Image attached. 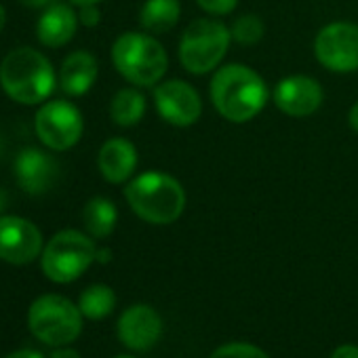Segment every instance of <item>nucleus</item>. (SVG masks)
Here are the masks:
<instances>
[{
	"label": "nucleus",
	"mask_w": 358,
	"mask_h": 358,
	"mask_svg": "<svg viewBox=\"0 0 358 358\" xmlns=\"http://www.w3.org/2000/svg\"><path fill=\"white\" fill-rule=\"evenodd\" d=\"M137 160H139L137 148L129 139L112 137L101 145L99 156H97V166L106 182L124 184L133 177L137 169Z\"/></svg>",
	"instance_id": "15"
},
{
	"label": "nucleus",
	"mask_w": 358,
	"mask_h": 358,
	"mask_svg": "<svg viewBox=\"0 0 358 358\" xmlns=\"http://www.w3.org/2000/svg\"><path fill=\"white\" fill-rule=\"evenodd\" d=\"M110 259H112V251H110V249H97L95 262H99V264H108Z\"/></svg>",
	"instance_id": "31"
},
{
	"label": "nucleus",
	"mask_w": 358,
	"mask_h": 358,
	"mask_svg": "<svg viewBox=\"0 0 358 358\" xmlns=\"http://www.w3.org/2000/svg\"><path fill=\"white\" fill-rule=\"evenodd\" d=\"M232 43V32L217 20H194L179 41V62L194 74L203 76L220 68Z\"/></svg>",
	"instance_id": "5"
},
{
	"label": "nucleus",
	"mask_w": 358,
	"mask_h": 358,
	"mask_svg": "<svg viewBox=\"0 0 358 358\" xmlns=\"http://www.w3.org/2000/svg\"><path fill=\"white\" fill-rule=\"evenodd\" d=\"M0 87L13 101L34 106L53 93L55 72L43 53L30 47H20L0 64Z\"/></svg>",
	"instance_id": "3"
},
{
	"label": "nucleus",
	"mask_w": 358,
	"mask_h": 358,
	"mask_svg": "<svg viewBox=\"0 0 358 358\" xmlns=\"http://www.w3.org/2000/svg\"><path fill=\"white\" fill-rule=\"evenodd\" d=\"M78 308L89 320H103L116 308V293L108 285H91L80 293Z\"/></svg>",
	"instance_id": "21"
},
{
	"label": "nucleus",
	"mask_w": 358,
	"mask_h": 358,
	"mask_svg": "<svg viewBox=\"0 0 358 358\" xmlns=\"http://www.w3.org/2000/svg\"><path fill=\"white\" fill-rule=\"evenodd\" d=\"M230 32H232V41H234V43L243 45V47H251V45H257V43L264 38L266 26H264L262 17L249 13V15H241V17L232 24Z\"/></svg>",
	"instance_id": "22"
},
{
	"label": "nucleus",
	"mask_w": 358,
	"mask_h": 358,
	"mask_svg": "<svg viewBox=\"0 0 358 358\" xmlns=\"http://www.w3.org/2000/svg\"><path fill=\"white\" fill-rule=\"evenodd\" d=\"M118 74L133 87H156L169 68L164 47L148 32H124L112 45Z\"/></svg>",
	"instance_id": "4"
},
{
	"label": "nucleus",
	"mask_w": 358,
	"mask_h": 358,
	"mask_svg": "<svg viewBox=\"0 0 358 358\" xmlns=\"http://www.w3.org/2000/svg\"><path fill=\"white\" fill-rule=\"evenodd\" d=\"M5 24H7V13H5L3 5H0V32L5 30Z\"/></svg>",
	"instance_id": "32"
},
{
	"label": "nucleus",
	"mask_w": 358,
	"mask_h": 358,
	"mask_svg": "<svg viewBox=\"0 0 358 358\" xmlns=\"http://www.w3.org/2000/svg\"><path fill=\"white\" fill-rule=\"evenodd\" d=\"M97 59L89 51H74L70 53L59 72V85L66 95L80 97L91 91V87L97 80Z\"/></svg>",
	"instance_id": "17"
},
{
	"label": "nucleus",
	"mask_w": 358,
	"mask_h": 358,
	"mask_svg": "<svg viewBox=\"0 0 358 358\" xmlns=\"http://www.w3.org/2000/svg\"><path fill=\"white\" fill-rule=\"evenodd\" d=\"M145 114V97L135 87L120 89L110 101V116L118 127H135Z\"/></svg>",
	"instance_id": "20"
},
{
	"label": "nucleus",
	"mask_w": 358,
	"mask_h": 358,
	"mask_svg": "<svg viewBox=\"0 0 358 358\" xmlns=\"http://www.w3.org/2000/svg\"><path fill=\"white\" fill-rule=\"evenodd\" d=\"M196 3H199V7H201L203 11H207L209 15L222 17V15H230V13L236 9L238 0H196Z\"/></svg>",
	"instance_id": "24"
},
{
	"label": "nucleus",
	"mask_w": 358,
	"mask_h": 358,
	"mask_svg": "<svg viewBox=\"0 0 358 358\" xmlns=\"http://www.w3.org/2000/svg\"><path fill=\"white\" fill-rule=\"evenodd\" d=\"M47 358H80V354H78L76 350H72V348H64V345H59V348H55Z\"/></svg>",
	"instance_id": "27"
},
{
	"label": "nucleus",
	"mask_w": 358,
	"mask_h": 358,
	"mask_svg": "<svg viewBox=\"0 0 358 358\" xmlns=\"http://www.w3.org/2000/svg\"><path fill=\"white\" fill-rule=\"evenodd\" d=\"M209 358H270L262 348L245 341H232L222 348H217Z\"/></svg>",
	"instance_id": "23"
},
{
	"label": "nucleus",
	"mask_w": 358,
	"mask_h": 358,
	"mask_svg": "<svg viewBox=\"0 0 358 358\" xmlns=\"http://www.w3.org/2000/svg\"><path fill=\"white\" fill-rule=\"evenodd\" d=\"M5 358H45L41 352H36V350H17V352H13V354H9V356H5Z\"/></svg>",
	"instance_id": "28"
},
{
	"label": "nucleus",
	"mask_w": 358,
	"mask_h": 358,
	"mask_svg": "<svg viewBox=\"0 0 358 358\" xmlns=\"http://www.w3.org/2000/svg\"><path fill=\"white\" fill-rule=\"evenodd\" d=\"M154 106L158 110V116L166 124L179 127V129L196 124L203 114L201 93L190 83L179 80V78L156 85Z\"/></svg>",
	"instance_id": "10"
},
{
	"label": "nucleus",
	"mask_w": 358,
	"mask_h": 358,
	"mask_svg": "<svg viewBox=\"0 0 358 358\" xmlns=\"http://www.w3.org/2000/svg\"><path fill=\"white\" fill-rule=\"evenodd\" d=\"M316 62L335 74L358 70V24L333 22L327 24L314 41Z\"/></svg>",
	"instance_id": "8"
},
{
	"label": "nucleus",
	"mask_w": 358,
	"mask_h": 358,
	"mask_svg": "<svg viewBox=\"0 0 358 358\" xmlns=\"http://www.w3.org/2000/svg\"><path fill=\"white\" fill-rule=\"evenodd\" d=\"M162 333V320L150 306H131L118 318V339L135 352L150 350Z\"/></svg>",
	"instance_id": "14"
},
{
	"label": "nucleus",
	"mask_w": 358,
	"mask_h": 358,
	"mask_svg": "<svg viewBox=\"0 0 358 358\" xmlns=\"http://www.w3.org/2000/svg\"><path fill=\"white\" fill-rule=\"evenodd\" d=\"M348 124H350V129L354 131V133H358V101L350 108V112H348Z\"/></svg>",
	"instance_id": "29"
},
{
	"label": "nucleus",
	"mask_w": 358,
	"mask_h": 358,
	"mask_svg": "<svg viewBox=\"0 0 358 358\" xmlns=\"http://www.w3.org/2000/svg\"><path fill=\"white\" fill-rule=\"evenodd\" d=\"M211 103L222 118L234 124L253 120L268 103L266 80L245 64H230L215 70L209 85Z\"/></svg>",
	"instance_id": "1"
},
{
	"label": "nucleus",
	"mask_w": 358,
	"mask_h": 358,
	"mask_svg": "<svg viewBox=\"0 0 358 358\" xmlns=\"http://www.w3.org/2000/svg\"><path fill=\"white\" fill-rule=\"evenodd\" d=\"M131 211L152 226H169L186 209V190L175 177L162 171H148L133 177L124 188Z\"/></svg>",
	"instance_id": "2"
},
{
	"label": "nucleus",
	"mask_w": 358,
	"mask_h": 358,
	"mask_svg": "<svg viewBox=\"0 0 358 358\" xmlns=\"http://www.w3.org/2000/svg\"><path fill=\"white\" fill-rule=\"evenodd\" d=\"M97 249L93 238L78 230L57 232L41 255V268L53 282L66 285L80 278L95 262Z\"/></svg>",
	"instance_id": "7"
},
{
	"label": "nucleus",
	"mask_w": 358,
	"mask_h": 358,
	"mask_svg": "<svg viewBox=\"0 0 358 358\" xmlns=\"http://www.w3.org/2000/svg\"><path fill=\"white\" fill-rule=\"evenodd\" d=\"M182 17L179 0H145L139 11V24L148 34H166Z\"/></svg>",
	"instance_id": "18"
},
{
	"label": "nucleus",
	"mask_w": 358,
	"mask_h": 358,
	"mask_svg": "<svg viewBox=\"0 0 358 358\" xmlns=\"http://www.w3.org/2000/svg\"><path fill=\"white\" fill-rule=\"evenodd\" d=\"M331 358H358V345L343 343V345L335 348V352L331 354Z\"/></svg>",
	"instance_id": "26"
},
{
	"label": "nucleus",
	"mask_w": 358,
	"mask_h": 358,
	"mask_svg": "<svg viewBox=\"0 0 358 358\" xmlns=\"http://www.w3.org/2000/svg\"><path fill=\"white\" fill-rule=\"evenodd\" d=\"M28 327L32 335L47 345H70L83 331V312L64 295H41L30 306Z\"/></svg>",
	"instance_id": "6"
},
{
	"label": "nucleus",
	"mask_w": 358,
	"mask_h": 358,
	"mask_svg": "<svg viewBox=\"0 0 358 358\" xmlns=\"http://www.w3.org/2000/svg\"><path fill=\"white\" fill-rule=\"evenodd\" d=\"M116 358H133V356H116Z\"/></svg>",
	"instance_id": "35"
},
{
	"label": "nucleus",
	"mask_w": 358,
	"mask_h": 358,
	"mask_svg": "<svg viewBox=\"0 0 358 358\" xmlns=\"http://www.w3.org/2000/svg\"><path fill=\"white\" fill-rule=\"evenodd\" d=\"M72 3L83 7V5H97V3H101V0H72Z\"/></svg>",
	"instance_id": "33"
},
{
	"label": "nucleus",
	"mask_w": 358,
	"mask_h": 358,
	"mask_svg": "<svg viewBox=\"0 0 358 358\" xmlns=\"http://www.w3.org/2000/svg\"><path fill=\"white\" fill-rule=\"evenodd\" d=\"M38 255H43V234L32 222L17 215L0 217V259L26 266Z\"/></svg>",
	"instance_id": "11"
},
{
	"label": "nucleus",
	"mask_w": 358,
	"mask_h": 358,
	"mask_svg": "<svg viewBox=\"0 0 358 358\" xmlns=\"http://www.w3.org/2000/svg\"><path fill=\"white\" fill-rule=\"evenodd\" d=\"M76 28H78V15L74 13V9L57 3V5H49L41 15L36 26V36L41 45L57 49L74 38Z\"/></svg>",
	"instance_id": "16"
},
{
	"label": "nucleus",
	"mask_w": 358,
	"mask_h": 358,
	"mask_svg": "<svg viewBox=\"0 0 358 358\" xmlns=\"http://www.w3.org/2000/svg\"><path fill=\"white\" fill-rule=\"evenodd\" d=\"M15 177L24 192L41 196L55 186L59 177V166L55 158L45 154L43 150L26 148L15 158Z\"/></svg>",
	"instance_id": "13"
},
{
	"label": "nucleus",
	"mask_w": 358,
	"mask_h": 358,
	"mask_svg": "<svg viewBox=\"0 0 358 358\" xmlns=\"http://www.w3.org/2000/svg\"><path fill=\"white\" fill-rule=\"evenodd\" d=\"M34 127L38 139L47 148L55 152H64L78 143L85 124H83V114L78 112L76 106H72L70 101L55 99L45 103L36 112Z\"/></svg>",
	"instance_id": "9"
},
{
	"label": "nucleus",
	"mask_w": 358,
	"mask_h": 358,
	"mask_svg": "<svg viewBox=\"0 0 358 358\" xmlns=\"http://www.w3.org/2000/svg\"><path fill=\"white\" fill-rule=\"evenodd\" d=\"M20 3L30 9H47L51 5V0H20Z\"/></svg>",
	"instance_id": "30"
},
{
	"label": "nucleus",
	"mask_w": 358,
	"mask_h": 358,
	"mask_svg": "<svg viewBox=\"0 0 358 358\" xmlns=\"http://www.w3.org/2000/svg\"><path fill=\"white\" fill-rule=\"evenodd\" d=\"M116 222H118V211L110 199L95 196L85 205L83 224L91 238H108L114 232Z\"/></svg>",
	"instance_id": "19"
},
{
	"label": "nucleus",
	"mask_w": 358,
	"mask_h": 358,
	"mask_svg": "<svg viewBox=\"0 0 358 358\" xmlns=\"http://www.w3.org/2000/svg\"><path fill=\"white\" fill-rule=\"evenodd\" d=\"M99 17H101V13H99L97 5H83V7H80L78 22H80L83 26H87V28H95V26L99 24Z\"/></svg>",
	"instance_id": "25"
},
{
	"label": "nucleus",
	"mask_w": 358,
	"mask_h": 358,
	"mask_svg": "<svg viewBox=\"0 0 358 358\" xmlns=\"http://www.w3.org/2000/svg\"><path fill=\"white\" fill-rule=\"evenodd\" d=\"M5 207H7V194L0 190V211H3Z\"/></svg>",
	"instance_id": "34"
},
{
	"label": "nucleus",
	"mask_w": 358,
	"mask_h": 358,
	"mask_svg": "<svg viewBox=\"0 0 358 358\" xmlns=\"http://www.w3.org/2000/svg\"><path fill=\"white\" fill-rule=\"evenodd\" d=\"M272 101L282 114L293 118H306L322 106L324 91L316 78L295 74L276 83L272 91Z\"/></svg>",
	"instance_id": "12"
}]
</instances>
